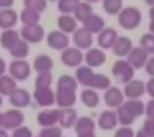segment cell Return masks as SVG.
<instances>
[{
	"label": "cell",
	"mask_w": 154,
	"mask_h": 137,
	"mask_svg": "<svg viewBox=\"0 0 154 137\" xmlns=\"http://www.w3.org/2000/svg\"><path fill=\"white\" fill-rule=\"evenodd\" d=\"M141 20H143V15L136 7H124L118 15V23L124 30H136L141 25Z\"/></svg>",
	"instance_id": "cell-1"
},
{
	"label": "cell",
	"mask_w": 154,
	"mask_h": 137,
	"mask_svg": "<svg viewBox=\"0 0 154 137\" xmlns=\"http://www.w3.org/2000/svg\"><path fill=\"white\" fill-rule=\"evenodd\" d=\"M111 73L114 74V78H116L119 83L126 84V83H129L131 79H134L136 68H134L128 60H119V61H116V63L113 64V70H111Z\"/></svg>",
	"instance_id": "cell-2"
},
{
	"label": "cell",
	"mask_w": 154,
	"mask_h": 137,
	"mask_svg": "<svg viewBox=\"0 0 154 137\" xmlns=\"http://www.w3.org/2000/svg\"><path fill=\"white\" fill-rule=\"evenodd\" d=\"M60 60H61V63L68 68H78V66H81V63L85 61V53H83V50L78 48V46H75V48L68 46L61 51Z\"/></svg>",
	"instance_id": "cell-3"
},
{
	"label": "cell",
	"mask_w": 154,
	"mask_h": 137,
	"mask_svg": "<svg viewBox=\"0 0 154 137\" xmlns=\"http://www.w3.org/2000/svg\"><path fill=\"white\" fill-rule=\"evenodd\" d=\"M33 99L37 103V106L40 107H51L53 104H57V91H53L50 86L35 88Z\"/></svg>",
	"instance_id": "cell-4"
},
{
	"label": "cell",
	"mask_w": 154,
	"mask_h": 137,
	"mask_svg": "<svg viewBox=\"0 0 154 137\" xmlns=\"http://www.w3.org/2000/svg\"><path fill=\"white\" fill-rule=\"evenodd\" d=\"M30 73H32V66L27 60H15L8 64V74L14 76L17 81L28 79Z\"/></svg>",
	"instance_id": "cell-5"
},
{
	"label": "cell",
	"mask_w": 154,
	"mask_h": 137,
	"mask_svg": "<svg viewBox=\"0 0 154 137\" xmlns=\"http://www.w3.org/2000/svg\"><path fill=\"white\" fill-rule=\"evenodd\" d=\"M25 116L22 114L20 109L14 107V109H8L4 112V119H2V127L7 130H15L17 127L23 126Z\"/></svg>",
	"instance_id": "cell-6"
},
{
	"label": "cell",
	"mask_w": 154,
	"mask_h": 137,
	"mask_svg": "<svg viewBox=\"0 0 154 137\" xmlns=\"http://www.w3.org/2000/svg\"><path fill=\"white\" fill-rule=\"evenodd\" d=\"M20 35L25 41H28L30 45L40 43L42 40L45 38V30L40 23L37 25H23L20 30Z\"/></svg>",
	"instance_id": "cell-7"
},
{
	"label": "cell",
	"mask_w": 154,
	"mask_h": 137,
	"mask_svg": "<svg viewBox=\"0 0 154 137\" xmlns=\"http://www.w3.org/2000/svg\"><path fill=\"white\" fill-rule=\"evenodd\" d=\"M47 45L51 48V50L57 51H63L65 48L70 46V38H68V33L61 30H53L47 35Z\"/></svg>",
	"instance_id": "cell-8"
},
{
	"label": "cell",
	"mask_w": 154,
	"mask_h": 137,
	"mask_svg": "<svg viewBox=\"0 0 154 137\" xmlns=\"http://www.w3.org/2000/svg\"><path fill=\"white\" fill-rule=\"evenodd\" d=\"M124 97L126 96H124L123 89H119V88H116V86H109L106 91H104L103 101H104V104H106L108 107H111V109H118V107L124 103Z\"/></svg>",
	"instance_id": "cell-9"
},
{
	"label": "cell",
	"mask_w": 154,
	"mask_h": 137,
	"mask_svg": "<svg viewBox=\"0 0 154 137\" xmlns=\"http://www.w3.org/2000/svg\"><path fill=\"white\" fill-rule=\"evenodd\" d=\"M78 121V112L75 107H58V124L63 129H71L75 127Z\"/></svg>",
	"instance_id": "cell-10"
},
{
	"label": "cell",
	"mask_w": 154,
	"mask_h": 137,
	"mask_svg": "<svg viewBox=\"0 0 154 137\" xmlns=\"http://www.w3.org/2000/svg\"><path fill=\"white\" fill-rule=\"evenodd\" d=\"M8 103H10L14 107H17V109H23V107L30 106L32 96H30V93H28L27 89H23V88H17V89L8 96Z\"/></svg>",
	"instance_id": "cell-11"
},
{
	"label": "cell",
	"mask_w": 154,
	"mask_h": 137,
	"mask_svg": "<svg viewBox=\"0 0 154 137\" xmlns=\"http://www.w3.org/2000/svg\"><path fill=\"white\" fill-rule=\"evenodd\" d=\"M149 58H151V55L147 53L143 46H134L133 50H131V53L126 56V60L129 61L136 70H141V68L146 66V63H147Z\"/></svg>",
	"instance_id": "cell-12"
},
{
	"label": "cell",
	"mask_w": 154,
	"mask_h": 137,
	"mask_svg": "<svg viewBox=\"0 0 154 137\" xmlns=\"http://www.w3.org/2000/svg\"><path fill=\"white\" fill-rule=\"evenodd\" d=\"M124 96L126 99H139L143 94H146V83L141 79H131L124 84Z\"/></svg>",
	"instance_id": "cell-13"
},
{
	"label": "cell",
	"mask_w": 154,
	"mask_h": 137,
	"mask_svg": "<svg viewBox=\"0 0 154 137\" xmlns=\"http://www.w3.org/2000/svg\"><path fill=\"white\" fill-rule=\"evenodd\" d=\"M118 124H119L118 114H116V111H113L111 107L106 111H103V112L100 114V117H98V127H100L101 130H113V129H116Z\"/></svg>",
	"instance_id": "cell-14"
},
{
	"label": "cell",
	"mask_w": 154,
	"mask_h": 137,
	"mask_svg": "<svg viewBox=\"0 0 154 137\" xmlns=\"http://www.w3.org/2000/svg\"><path fill=\"white\" fill-rule=\"evenodd\" d=\"M104 61H106V55H104L103 48H90V50L85 51V64L91 68H98L103 66Z\"/></svg>",
	"instance_id": "cell-15"
},
{
	"label": "cell",
	"mask_w": 154,
	"mask_h": 137,
	"mask_svg": "<svg viewBox=\"0 0 154 137\" xmlns=\"http://www.w3.org/2000/svg\"><path fill=\"white\" fill-rule=\"evenodd\" d=\"M73 43L75 46L81 48V50H90L93 46V33L90 30H86L85 27L78 28L73 33Z\"/></svg>",
	"instance_id": "cell-16"
},
{
	"label": "cell",
	"mask_w": 154,
	"mask_h": 137,
	"mask_svg": "<svg viewBox=\"0 0 154 137\" xmlns=\"http://www.w3.org/2000/svg\"><path fill=\"white\" fill-rule=\"evenodd\" d=\"M18 18H20V15L14 8H0V28L2 30L14 28L18 23Z\"/></svg>",
	"instance_id": "cell-17"
},
{
	"label": "cell",
	"mask_w": 154,
	"mask_h": 137,
	"mask_svg": "<svg viewBox=\"0 0 154 137\" xmlns=\"http://www.w3.org/2000/svg\"><path fill=\"white\" fill-rule=\"evenodd\" d=\"M76 101H78L76 91L61 89V88L57 89V106L58 107H73Z\"/></svg>",
	"instance_id": "cell-18"
},
{
	"label": "cell",
	"mask_w": 154,
	"mask_h": 137,
	"mask_svg": "<svg viewBox=\"0 0 154 137\" xmlns=\"http://www.w3.org/2000/svg\"><path fill=\"white\" fill-rule=\"evenodd\" d=\"M94 71L91 66H88V64H85V66H78L76 68V73H75V78L78 79V83H80V86L83 88H91V84H93V79H94Z\"/></svg>",
	"instance_id": "cell-19"
},
{
	"label": "cell",
	"mask_w": 154,
	"mask_h": 137,
	"mask_svg": "<svg viewBox=\"0 0 154 137\" xmlns=\"http://www.w3.org/2000/svg\"><path fill=\"white\" fill-rule=\"evenodd\" d=\"M118 37L119 35L114 28H104L103 31L98 33V46L103 48V50H111Z\"/></svg>",
	"instance_id": "cell-20"
},
{
	"label": "cell",
	"mask_w": 154,
	"mask_h": 137,
	"mask_svg": "<svg viewBox=\"0 0 154 137\" xmlns=\"http://www.w3.org/2000/svg\"><path fill=\"white\" fill-rule=\"evenodd\" d=\"M133 48H134L133 46V41H131L128 37H118L111 50H113V53L116 55V56L126 58L128 55L131 53V50H133Z\"/></svg>",
	"instance_id": "cell-21"
},
{
	"label": "cell",
	"mask_w": 154,
	"mask_h": 137,
	"mask_svg": "<svg viewBox=\"0 0 154 137\" xmlns=\"http://www.w3.org/2000/svg\"><path fill=\"white\" fill-rule=\"evenodd\" d=\"M37 122L40 127H50L58 124V109H43L38 112Z\"/></svg>",
	"instance_id": "cell-22"
},
{
	"label": "cell",
	"mask_w": 154,
	"mask_h": 137,
	"mask_svg": "<svg viewBox=\"0 0 154 137\" xmlns=\"http://www.w3.org/2000/svg\"><path fill=\"white\" fill-rule=\"evenodd\" d=\"M58 23V30L65 31V33H75L78 30V20L73 17V15H68V13H61L57 20Z\"/></svg>",
	"instance_id": "cell-23"
},
{
	"label": "cell",
	"mask_w": 154,
	"mask_h": 137,
	"mask_svg": "<svg viewBox=\"0 0 154 137\" xmlns=\"http://www.w3.org/2000/svg\"><path fill=\"white\" fill-rule=\"evenodd\" d=\"M20 38H22L20 31H15L14 28H8V30H4L0 33V45L5 50H10V48H14L18 43Z\"/></svg>",
	"instance_id": "cell-24"
},
{
	"label": "cell",
	"mask_w": 154,
	"mask_h": 137,
	"mask_svg": "<svg viewBox=\"0 0 154 137\" xmlns=\"http://www.w3.org/2000/svg\"><path fill=\"white\" fill-rule=\"evenodd\" d=\"M80 99L86 107H91V109L96 107L98 104H100V94H98V89H94V88H85V89L81 91V94H80Z\"/></svg>",
	"instance_id": "cell-25"
},
{
	"label": "cell",
	"mask_w": 154,
	"mask_h": 137,
	"mask_svg": "<svg viewBox=\"0 0 154 137\" xmlns=\"http://www.w3.org/2000/svg\"><path fill=\"white\" fill-rule=\"evenodd\" d=\"M83 27L86 28V30H90L93 35H98L100 31H103L104 28H106V27H104V20L98 13L90 15V17L83 22Z\"/></svg>",
	"instance_id": "cell-26"
},
{
	"label": "cell",
	"mask_w": 154,
	"mask_h": 137,
	"mask_svg": "<svg viewBox=\"0 0 154 137\" xmlns=\"http://www.w3.org/2000/svg\"><path fill=\"white\" fill-rule=\"evenodd\" d=\"M17 83L18 81L15 79L14 76H10V74H2V76H0V94L8 97L15 89H17Z\"/></svg>",
	"instance_id": "cell-27"
},
{
	"label": "cell",
	"mask_w": 154,
	"mask_h": 137,
	"mask_svg": "<svg viewBox=\"0 0 154 137\" xmlns=\"http://www.w3.org/2000/svg\"><path fill=\"white\" fill-rule=\"evenodd\" d=\"M8 53H10V56L14 58V60H25V58L28 56V53H30V43L25 41L23 38H20L18 43L15 45L14 48L8 50Z\"/></svg>",
	"instance_id": "cell-28"
},
{
	"label": "cell",
	"mask_w": 154,
	"mask_h": 137,
	"mask_svg": "<svg viewBox=\"0 0 154 137\" xmlns=\"http://www.w3.org/2000/svg\"><path fill=\"white\" fill-rule=\"evenodd\" d=\"M33 70L37 73H43V71H51L53 70V60L48 55H38L33 60Z\"/></svg>",
	"instance_id": "cell-29"
},
{
	"label": "cell",
	"mask_w": 154,
	"mask_h": 137,
	"mask_svg": "<svg viewBox=\"0 0 154 137\" xmlns=\"http://www.w3.org/2000/svg\"><path fill=\"white\" fill-rule=\"evenodd\" d=\"M73 129H75V132H76V134L90 132V130L96 129V122L93 121V117L83 116V117H78V121H76V124H75Z\"/></svg>",
	"instance_id": "cell-30"
},
{
	"label": "cell",
	"mask_w": 154,
	"mask_h": 137,
	"mask_svg": "<svg viewBox=\"0 0 154 137\" xmlns=\"http://www.w3.org/2000/svg\"><path fill=\"white\" fill-rule=\"evenodd\" d=\"M123 106L126 107L133 116H136V117L146 114V104H144L143 101H139V99H126L123 103Z\"/></svg>",
	"instance_id": "cell-31"
},
{
	"label": "cell",
	"mask_w": 154,
	"mask_h": 137,
	"mask_svg": "<svg viewBox=\"0 0 154 137\" xmlns=\"http://www.w3.org/2000/svg\"><path fill=\"white\" fill-rule=\"evenodd\" d=\"M40 17L42 13L37 10H33V8H27L25 7L23 10L20 12V22L22 25H37L38 22H40Z\"/></svg>",
	"instance_id": "cell-32"
},
{
	"label": "cell",
	"mask_w": 154,
	"mask_h": 137,
	"mask_svg": "<svg viewBox=\"0 0 154 137\" xmlns=\"http://www.w3.org/2000/svg\"><path fill=\"white\" fill-rule=\"evenodd\" d=\"M94 12H93V7H91V4L90 2H86V0H83V2H80V5L76 7V10L73 12V17L76 18L78 22H81L83 23L85 20H86L90 15H93Z\"/></svg>",
	"instance_id": "cell-33"
},
{
	"label": "cell",
	"mask_w": 154,
	"mask_h": 137,
	"mask_svg": "<svg viewBox=\"0 0 154 137\" xmlns=\"http://www.w3.org/2000/svg\"><path fill=\"white\" fill-rule=\"evenodd\" d=\"M116 114H118V121H119L121 126H133L134 121L137 119V117L133 116V114H131L129 111L123 106V104H121V106L116 109Z\"/></svg>",
	"instance_id": "cell-34"
},
{
	"label": "cell",
	"mask_w": 154,
	"mask_h": 137,
	"mask_svg": "<svg viewBox=\"0 0 154 137\" xmlns=\"http://www.w3.org/2000/svg\"><path fill=\"white\" fill-rule=\"evenodd\" d=\"M103 8L108 15H119L123 10V0H103Z\"/></svg>",
	"instance_id": "cell-35"
},
{
	"label": "cell",
	"mask_w": 154,
	"mask_h": 137,
	"mask_svg": "<svg viewBox=\"0 0 154 137\" xmlns=\"http://www.w3.org/2000/svg\"><path fill=\"white\" fill-rule=\"evenodd\" d=\"M80 86L76 78L70 76V74H63V76L58 79V86L57 88H61V89H71V91H76V88Z\"/></svg>",
	"instance_id": "cell-36"
},
{
	"label": "cell",
	"mask_w": 154,
	"mask_h": 137,
	"mask_svg": "<svg viewBox=\"0 0 154 137\" xmlns=\"http://www.w3.org/2000/svg\"><path fill=\"white\" fill-rule=\"evenodd\" d=\"M81 0H58V10H60V13L73 15V12L76 10Z\"/></svg>",
	"instance_id": "cell-37"
},
{
	"label": "cell",
	"mask_w": 154,
	"mask_h": 137,
	"mask_svg": "<svg viewBox=\"0 0 154 137\" xmlns=\"http://www.w3.org/2000/svg\"><path fill=\"white\" fill-rule=\"evenodd\" d=\"M109 86H111V81L106 74H94L91 88H94V89H98V91H106Z\"/></svg>",
	"instance_id": "cell-38"
},
{
	"label": "cell",
	"mask_w": 154,
	"mask_h": 137,
	"mask_svg": "<svg viewBox=\"0 0 154 137\" xmlns=\"http://www.w3.org/2000/svg\"><path fill=\"white\" fill-rule=\"evenodd\" d=\"M38 136L40 137H63V127H61L60 124L50 126V127H42Z\"/></svg>",
	"instance_id": "cell-39"
},
{
	"label": "cell",
	"mask_w": 154,
	"mask_h": 137,
	"mask_svg": "<svg viewBox=\"0 0 154 137\" xmlns=\"http://www.w3.org/2000/svg\"><path fill=\"white\" fill-rule=\"evenodd\" d=\"M139 46H143L144 50L152 56V55H154V33H152V31H149V33H146V35L141 37Z\"/></svg>",
	"instance_id": "cell-40"
},
{
	"label": "cell",
	"mask_w": 154,
	"mask_h": 137,
	"mask_svg": "<svg viewBox=\"0 0 154 137\" xmlns=\"http://www.w3.org/2000/svg\"><path fill=\"white\" fill-rule=\"evenodd\" d=\"M51 71H43V73H38L35 78V88H45V86H51Z\"/></svg>",
	"instance_id": "cell-41"
},
{
	"label": "cell",
	"mask_w": 154,
	"mask_h": 137,
	"mask_svg": "<svg viewBox=\"0 0 154 137\" xmlns=\"http://www.w3.org/2000/svg\"><path fill=\"white\" fill-rule=\"evenodd\" d=\"M47 2L48 0H23V5L27 8H33V10L43 13L47 10Z\"/></svg>",
	"instance_id": "cell-42"
},
{
	"label": "cell",
	"mask_w": 154,
	"mask_h": 137,
	"mask_svg": "<svg viewBox=\"0 0 154 137\" xmlns=\"http://www.w3.org/2000/svg\"><path fill=\"white\" fill-rule=\"evenodd\" d=\"M114 137H136V132L129 126H123L114 132Z\"/></svg>",
	"instance_id": "cell-43"
},
{
	"label": "cell",
	"mask_w": 154,
	"mask_h": 137,
	"mask_svg": "<svg viewBox=\"0 0 154 137\" xmlns=\"http://www.w3.org/2000/svg\"><path fill=\"white\" fill-rule=\"evenodd\" d=\"M12 137H33V134H32V130L28 129V127L20 126V127H17V129L14 130Z\"/></svg>",
	"instance_id": "cell-44"
},
{
	"label": "cell",
	"mask_w": 154,
	"mask_h": 137,
	"mask_svg": "<svg viewBox=\"0 0 154 137\" xmlns=\"http://www.w3.org/2000/svg\"><path fill=\"white\" fill-rule=\"evenodd\" d=\"M143 129L146 130L147 134H151V136L154 137V119H152V117H147V119L144 121V124H143Z\"/></svg>",
	"instance_id": "cell-45"
},
{
	"label": "cell",
	"mask_w": 154,
	"mask_h": 137,
	"mask_svg": "<svg viewBox=\"0 0 154 137\" xmlns=\"http://www.w3.org/2000/svg\"><path fill=\"white\" fill-rule=\"evenodd\" d=\"M146 93L154 99V76H149V81L146 83Z\"/></svg>",
	"instance_id": "cell-46"
},
{
	"label": "cell",
	"mask_w": 154,
	"mask_h": 137,
	"mask_svg": "<svg viewBox=\"0 0 154 137\" xmlns=\"http://www.w3.org/2000/svg\"><path fill=\"white\" fill-rule=\"evenodd\" d=\"M144 70H146V73L149 74V76H154V55L147 60L146 66H144Z\"/></svg>",
	"instance_id": "cell-47"
},
{
	"label": "cell",
	"mask_w": 154,
	"mask_h": 137,
	"mask_svg": "<svg viewBox=\"0 0 154 137\" xmlns=\"http://www.w3.org/2000/svg\"><path fill=\"white\" fill-rule=\"evenodd\" d=\"M146 116L154 119V99H152V97H151V101L146 104Z\"/></svg>",
	"instance_id": "cell-48"
},
{
	"label": "cell",
	"mask_w": 154,
	"mask_h": 137,
	"mask_svg": "<svg viewBox=\"0 0 154 137\" xmlns=\"http://www.w3.org/2000/svg\"><path fill=\"white\" fill-rule=\"evenodd\" d=\"M14 0H0V8H12Z\"/></svg>",
	"instance_id": "cell-49"
},
{
	"label": "cell",
	"mask_w": 154,
	"mask_h": 137,
	"mask_svg": "<svg viewBox=\"0 0 154 137\" xmlns=\"http://www.w3.org/2000/svg\"><path fill=\"white\" fill-rule=\"evenodd\" d=\"M76 137H96L94 130H90V132H83V134H76Z\"/></svg>",
	"instance_id": "cell-50"
},
{
	"label": "cell",
	"mask_w": 154,
	"mask_h": 137,
	"mask_svg": "<svg viewBox=\"0 0 154 137\" xmlns=\"http://www.w3.org/2000/svg\"><path fill=\"white\" fill-rule=\"evenodd\" d=\"M5 70H7V64H5V61L0 58V76H2V74H5Z\"/></svg>",
	"instance_id": "cell-51"
},
{
	"label": "cell",
	"mask_w": 154,
	"mask_h": 137,
	"mask_svg": "<svg viewBox=\"0 0 154 137\" xmlns=\"http://www.w3.org/2000/svg\"><path fill=\"white\" fill-rule=\"evenodd\" d=\"M136 137H152V136H151V134H147L144 129H141V130H137Z\"/></svg>",
	"instance_id": "cell-52"
},
{
	"label": "cell",
	"mask_w": 154,
	"mask_h": 137,
	"mask_svg": "<svg viewBox=\"0 0 154 137\" xmlns=\"http://www.w3.org/2000/svg\"><path fill=\"white\" fill-rule=\"evenodd\" d=\"M0 137H8L7 129H4V127H0Z\"/></svg>",
	"instance_id": "cell-53"
},
{
	"label": "cell",
	"mask_w": 154,
	"mask_h": 137,
	"mask_svg": "<svg viewBox=\"0 0 154 137\" xmlns=\"http://www.w3.org/2000/svg\"><path fill=\"white\" fill-rule=\"evenodd\" d=\"M149 20H154V7L149 8Z\"/></svg>",
	"instance_id": "cell-54"
},
{
	"label": "cell",
	"mask_w": 154,
	"mask_h": 137,
	"mask_svg": "<svg viewBox=\"0 0 154 137\" xmlns=\"http://www.w3.org/2000/svg\"><path fill=\"white\" fill-rule=\"evenodd\" d=\"M149 31H152V33H154V20L149 22Z\"/></svg>",
	"instance_id": "cell-55"
},
{
	"label": "cell",
	"mask_w": 154,
	"mask_h": 137,
	"mask_svg": "<svg viewBox=\"0 0 154 137\" xmlns=\"http://www.w3.org/2000/svg\"><path fill=\"white\" fill-rule=\"evenodd\" d=\"M144 2H146L149 7H154V0H144Z\"/></svg>",
	"instance_id": "cell-56"
},
{
	"label": "cell",
	"mask_w": 154,
	"mask_h": 137,
	"mask_svg": "<svg viewBox=\"0 0 154 137\" xmlns=\"http://www.w3.org/2000/svg\"><path fill=\"white\" fill-rule=\"evenodd\" d=\"M86 2H90V4H96V2H103V0H86Z\"/></svg>",
	"instance_id": "cell-57"
},
{
	"label": "cell",
	"mask_w": 154,
	"mask_h": 137,
	"mask_svg": "<svg viewBox=\"0 0 154 137\" xmlns=\"http://www.w3.org/2000/svg\"><path fill=\"white\" fill-rule=\"evenodd\" d=\"M4 97L5 96H2V94H0V107H2V104H4Z\"/></svg>",
	"instance_id": "cell-58"
},
{
	"label": "cell",
	"mask_w": 154,
	"mask_h": 137,
	"mask_svg": "<svg viewBox=\"0 0 154 137\" xmlns=\"http://www.w3.org/2000/svg\"><path fill=\"white\" fill-rule=\"evenodd\" d=\"M2 119H4V112H0V127H2Z\"/></svg>",
	"instance_id": "cell-59"
},
{
	"label": "cell",
	"mask_w": 154,
	"mask_h": 137,
	"mask_svg": "<svg viewBox=\"0 0 154 137\" xmlns=\"http://www.w3.org/2000/svg\"><path fill=\"white\" fill-rule=\"evenodd\" d=\"M48 2H58V0H48Z\"/></svg>",
	"instance_id": "cell-60"
},
{
	"label": "cell",
	"mask_w": 154,
	"mask_h": 137,
	"mask_svg": "<svg viewBox=\"0 0 154 137\" xmlns=\"http://www.w3.org/2000/svg\"><path fill=\"white\" fill-rule=\"evenodd\" d=\"M37 137H40V136H37Z\"/></svg>",
	"instance_id": "cell-61"
}]
</instances>
